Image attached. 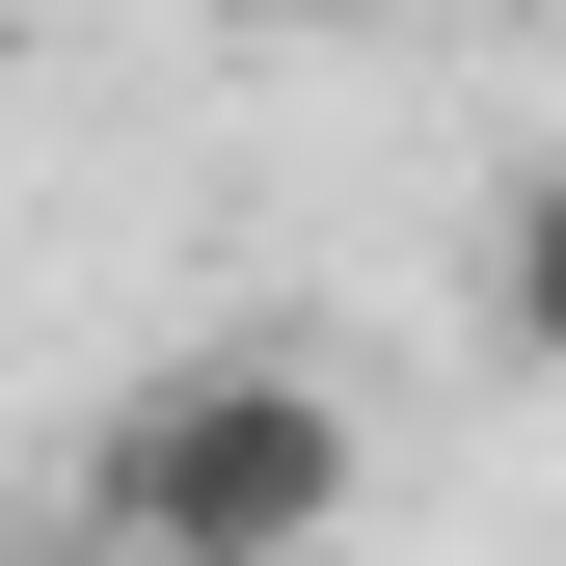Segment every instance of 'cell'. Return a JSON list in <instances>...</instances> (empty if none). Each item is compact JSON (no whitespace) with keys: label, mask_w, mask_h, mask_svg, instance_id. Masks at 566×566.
I'll return each mask as SVG.
<instances>
[{"label":"cell","mask_w":566,"mask_h":566,"mask_svg":"<svg viewBox=\"0 0 566 566\" xmlns=\"http://www.w3.org/2000/svg\"><path fill=\"white\" fill-rule=\"evenodd\" d=\"M108 539L135 566H324L350 539V405L297 350H163L108 405Z\"/></svg>","instance_id":"1"},{"label":"cell","mask_w":566,"mask_h":566,"mask_svg":"<svg viewBox=\"0 0 566 566\" xmlns=\"http://www.w3.org/2000/svg\"><path fill=\"white\" fill-rule=\"evenodd\" d=\"M513 350H539V378H566V163L513 189Z\"/></svg>","instance_id":"2"}]
</instances>
